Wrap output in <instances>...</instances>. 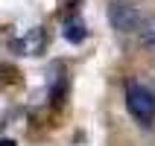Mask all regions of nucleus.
<instances>
[{"label": "nucleus", "mask_w": 155, "mask_h": 146, "mask_svg": "<svg viewBox=\"0 0 155 146\" xmlns=\"http://www.w3.org/2000/svg\"><path fill=\"white\" fill-rule=\"evenodd\" d=\"M138 38L147 50H155V15L152 18H143V24L138 29Z\"/></svg>", "instance_id": "obj_5"}, {"label": "nucleus", "mask_w": 155, "mask_h": 146, "mask_svg": "<svg viewBox=\"0 0 155 146\" xmlns=\"http://www.w3.org/2000/svg\"><path fill=\"white\" fill-rule=\"evenodd\" d=\"M152 96H155V85H152Z\"/></svg>", "instance_id": "obj_8"}, {"label": "nucleus", "mask_w": 155, "mask_h": 146, "mask_svg": "<svg viewBox=\"0 0 155 146\" xmlns=\"http://www.w3.org/2000/svg\"><path fill=\"white\" fill-rule=\"evenodd\" d=\"M61 35H64L70 44H82L88 38V26H85V21L79 15H68L64 24H61Z\"/></svg>", "instance_id": "obj_4"}, {"label": "nucleus", "mask_w": 155, "mask_h": 146, "mask_svg": "<svg viewBox=\"0 0 155 146\" xmlns=\"http://www.w3.org/2000/svg\"><path fill=\"white\" fill-rule=\"evenodd\" d=\"M9 47H12L15 56H41L44 47H47V29H44V26H32V29H26L24 35L12 38Z\"/></svg>", "instance_id": "obj_3"}, {"label": "nucleus", "mask_w": 155, "mask_h": 146, "mask_svg": "<svg viewBox=\"0 0 155 146\" xmlns=\"http://www.w3.org/2000/svg\"><path fill=\"white\" fill-rule=\"evenodd\" d=\"M108 21H111V26L120 35H132V32H138V29H140L143 15H140L138 6L123 3V0H114V3H108Z\"/></svg>", "instance_id": "obj_2"}, {"label": "nucleus", "mask_w": 155, "mask_h": 146, "mask_svg": "<svg viewBox=\"0 0 155 146\" xmlns=\"http://www.w3.org/2000/svg\"><path fill=\"white\" fill-rule=\"evenodd\" d=\"M126 108H129V114L140 126H149L155 120V96H152V91L138 85V82L129 85L126 88Z\"/></svg>", "instance_id": "obj_1"}, {"label": "nucleus", "mask_w": 155, "mask_h": 146, "mask_svg": "<svg viewBox=\"0 0 155 146\" xmlns=\"http://www.w3.org/2000/svg\"><path fill=\"white\" fill-rule=\"evenodd\" d=\"M59 6H61V9H68V12H73V9L79 6V0H59Z\"/></svg>", "instance_id": "obj_6"}, {"label": "nucleus", "mask_w": 155, "mask_h": 146, "mask_svg": "<svg viewBox=\"0 0 155 146\" xmlns=\"http://www.w3.org/2000/svg\"><path fill=\"white\" fill-rule=\"evenodd\" d=\"M0 146H18V143H15V140H9V138H3V140H0Z\"/></svg>", "instance_id": "obj_7"}]
</instances>
